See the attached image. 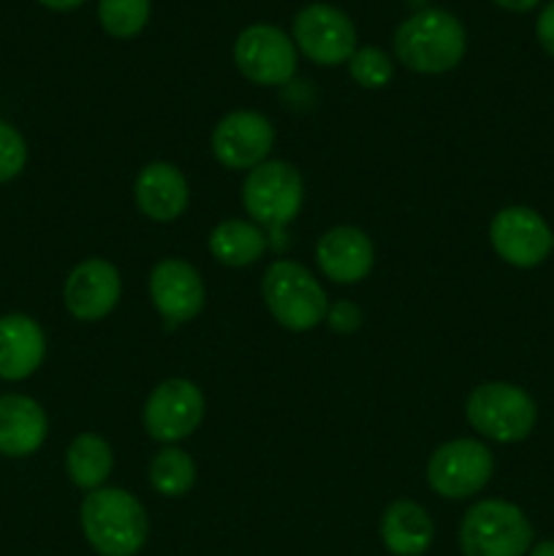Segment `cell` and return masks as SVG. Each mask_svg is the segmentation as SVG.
<instances>
[{
  "label": "cell",
  "mask_w": 554,
  "mask_h": 556,
  "mask_svg": "<svg viewBox=\"0 0 554 556\" xmlns=\"http://www.w3.org/2000/svg\"><path fill=\"white\" fill-rule=\"evenodd\" d=\"M81 532L101 556H136L150 535V521L139 500L123 489L90 492L79 510Z\"/></svg>",
  "instance_id": "1"
},
{
  "label": "cell",
  "mask_w": 554,
  "mask_h": 556,
  "mask_svg": "<svg viewBox=\"0 0 554 556\" xmlns=\"http://www.w3.org/2000/svg\"><path fill=\"white\" fill-rule=\"evenodd\" d=\"M467 36L462 22L443 9H424L407 16L394 33V52L416 74H445L465 58Z\"/></svg>",
  "instance_id": "2"
},
{
  "label": "cell",
  "mask_w": 554,
  "mask_h": 556,
  "mask_svg": "<svg viewBox=\"0 0 554 556\" xmlns=\"http://www.w3.org/2000/svg\"><path fill=\"white\" fill-rule=\"evenodd\" d=\"M462 556H525L532 548V525L525 510L505 500H481L459 527Z\"/></svg>",
  "instance_id": "3"
},
{
  "label": "cell",
  "mask_w": 554,
  "mask_h": 556,
  "mask_svg": "<svg viewBox=\"0 0 554 556\" xmlns=\"http://www.w3.org/2000/svg\"><path fill=\"white\" fill-rule=\"evenodd\" d=\"M272 318L288 331H310L326 318V293L320 282L297 261H275L261 280Z\"/></svg>",
  "instance_id": "4"
},
{
  "label": "cell",
  "mask_w": 554,
  "mask_h": 556,
  "mask_svg": "<svg viewBox=\"0 0 554 556\" xmlns=\"http://www.w3.org/2000/svg\"><path fill=\"white\" fill-rule=\"evenodd\" d=\"M465 416L483 438L494 443H519L536 427L538 407L519 386L483 383L467 396Z\"/></svg>",
  "instance_id": "5"
},
{
  "label": "cell",
  "mask_w": 554,
  "mask_h": 556,
  "mask_svg": "<svg viewBox=\"0 0 554 556\" xmlns=\"http://www.w3.org/2000/svg\"><path fill=\"white\" fill-rule=\"evenodd\" d=\"M304 201V182L297 168L286 161H264L248 174L242 185V204L248 215L259 226L272 233H282V228L299 215Z\"/></svg>",
  "instance_id": "6"
},
{
  "label": "cell",
  "mask_w": 554,
  "mask_h": 556,
  "mask_svg": "<svg viewBox=\"0 0 554 556\" xmlns=\"http://www.w3.org/2000/svg\"><path fill=\"white\" fill-rule=\"evenodd\" d=\"M494 470L489 448L478 440H451L443 443L427 465V481L440 497L467 500L481 492Z\"/></svg>",
  "instance_id": "7"
},
{
  "label": "cell",
  "mask_w": 554,
  "mask_h": 556,
  "mask_svg": "<svg viewBox=\"0 0 554 556\" xmlns=\"http://www.w3.org/2000/svg\"><path fill=\"white\" fill-rule=\"evenodd\" d=\"M234 63L255 85H286L297 74V47L280 27L250 25L234 41Z\"/></svg>",
  "instance_id": "8"
},
{
  "label": "cell",
  "mask_w": 554,
  "mask_h": 556,
  "mask_svg": "<svg viewBox=\"0 0 554 556\" xmlns=\"http://www.w3.org/2000/svg\"><path fill=\"white\" fill-rule=\"evenodd\" d=\"M489 242L505 264L532 269L549 258L554 248V233L549 223L530 206H505L492 217Z\"/></svg>",
  "instance_id": "9"
},
{
  "label": "cell",
  "mask_w": 554,
  "mask_h": 556,
  "mask_svg": "<svg viewBox=\"0 0 554 556\" xmlns=\"http://www.w3.org/2000/svg\"><path fill=\"white\" fill-rule=\"evenodd\" d=\"M204 418V394L190 380L172 378L163 380L152 394L147 396L144 421L147 434L158 443H179L199 429Z\"/></svg>",
  "instance_id": "10"
},
{
  "label": "cell",
  "mask_w": 554,
  "mask_h": 556,
  "mask_svg": "<svg viewBox=\"0 0 554 556\" xmlns=\"http://www.w3.org/2000/svg\"><path fill=\"white\" fill-rule=\"evenodd\" d=\"M293 43L318 65H340L356 52V27L329 3H313L293 20Z\"/></svg>",
  "instance_id": "11"
},
{
  "label": "cell",
  "mask_w": 554,
  "mask_h": 556,
  "mask_svg": "<svg viewBox=\"0 0 554 556\" xmlns=\"http://www.w3.org/2000/svg\"><path fill=\"white\" fill-rule=\"evenodd\" d=\"M275 147V128L259 112H231L212 130V155L221 166L244 172L266 161Z\"/></svg>",
  "instance_id": "12"
},
{
  "label": "cell",
  "mask_w": 554,
  "mask_h": 556,
  "mask_svg": "<svg viewBox=\"0 0 554 556\" xmlns=\"http://www.w3.org/2000/svg\"><path fill=\"white\" fill-rule=\"evenodd\" d=\"M150 296L166 329L188 324L204 307L201 275L182 258H163L150 275Z\"/></svg>",
  "instance_id": "13"
},
{
  "label": "cell",
  "mask_w": 554,
  "mask_h": 556,
  "mask_svg": "<svg viewBox=\"0 0 554 556\" xmlns=\"http://www.w3.org/2000/svg\"><path fill=\"white\" fill-rule=\"evenodd\" d=\"M119 291H123V282H119L117 266L103 258H90L81 261L68 275L63 302L76 320L92 324V320L106 318L117 307Z\"/></svg>",
  "instance_id": "14"
},
{
  "label": "cell",
  "mask_w": 554,
  "mask_h": 556,
  "mask_svg": "<svg viewBox=\"0 0 554 556\" xmlns=\"http://www.w3.org/2000/svg\"><path fill=\"white\" fill-rule=\"evenodd\" d=\"M315 261L331 282L353 286L369 275L375 264V250L362 228L337 226L320 237Z\"/></svg>",
  "instance_id": "15"
},
{
  "label": "cell",
  "mask_w": 554,
  "mask_h": 556,
  "mask_svg": "<svg viewBox=\"0 0 554 556\" xmlns=\"http://www.w3.org/2000/svg\"><path fill=\"white\" fill-rule=\"evenodd\" d=\"M136 206L155 223H172L188 210V179L172 163H150L136 177Z\"/></svg>",
  "instance_id": "16"
},
{
  "label": "cell",
  "mask_w": 554,
  "mask_h": 556,
  "mask_svg": "<svg viewBox=\"0 0 554 556\" xmlns=\"http://www.w3.org/2000/svg\"><path fill=\"white\" fill-rule=\"evenodd\" d=\"M47 413L25 394L0 396V454L11 459L36 454L47 440Z\"/></svg>",
  "instance_id": "17"
},
{
  "label": "cell",
  "mask_w": 554,
  "mask_h": 556,
  "mask_svg": "<svg viewBox=\"0 0 554 556\" xmlns=\"http://www.w3.org/2000/svg\"><path fill=\"white\" fill-rule=\"evenodd\" d=\"M47 340L41 326L27 315L0 318V378L25 380L41 367Z\"/></svg>",
  "instance_id": "18"
},
{
  "label": "cell",
  "mask_w": 554,
  "mask_h": 556,
  "mask_svg": "<svg viewBox=\"0 0 554 556\" xmlns=\"http://www.w3.org/2000/svg\"><path fill=\"white\" fill-rule=\"evenodd\" d=\"M435 538L432 519L413 500H396L380 516V541L394 556H421Z\"/></svg>",
  "instance_id": "19"
},
{
  "label": "cell",
  "mask_w": 554,
  "mask_h": 556,
  "mask_svg": "<svg viewBox=\"0 0 554 556\" xmlns=\"http://www.w3.org/2000/svg\"><path fill=\"white\" fill-rule=\"evenodd\" d=\"M266 248L269 242L264 231L248 220H223L210 233V253L223 266H234V269L255 264L266 253Z\"/></svg>",
  "instance_id": "20"
},
{
  "label": "cell",
  "mask_w": 554,
  "mask_h": 556,
  "mask_svg": "<svg viewBox=\"0 0 554 556\" xmlns=\"http://www.w3.org/2000/svg\"><path fill=\"white\" fill-rule=\"evenodd\" d=\"M65 472L71 483L87 492H96L112 472V448L98 434H76L65 451Z\"/></svg>",
  "instance_id": "21"
},
{
  "label": "cell",
  "mask_w": 554,
  "mask_h": 556,
  "mask_svg": "<svg viewBox=\"0 0 554 556\" xmlns=\"http://www.w3.org/2000/svg\"><path fill=\"white\" fill-rule=\"evenodd\" d=\"M196 481V465L182 448L166 445L150 462V483L163 497H182Z\"/></svg>",
  "instance_id": "22"
},
{
  "label": "cell",
  "mask_w": 554,
  "mask_h": 556,
  "mask_svg": "<svg viewBox=\"0 0 554 556\" xmlns=\"http://www.w3.org/2000/svg\"><path fill=\"white\" fill-rule=\"evenodd\" d=\"M150 20V0H98V22L114 38H134Z\"/></svg>",
  "instance_id": "23"
},
{
  "label": "cell",
  "mask_w": 554,
  "mask_h": 556,
  "mask_svg": "<svg viewBox=\"0 0 554 556\" xmlns=\"http://www.w3.org/2000/svg\"><path fill=\"white\" fill-rule=\"evenodd\" d=\"M348 68H351V76L356 85L367 87V90H378V87L389 85L391 74V60L386 58L383 49L378 47H362L351 54L348 60Z\"/></svg>",
  "instance_id": "24"
},
{
  "label": "cell",
  "mask_w": 554,
  "mask_h": 556,
  "mask_svg": "<svg viewBox=\"0 0 554 556\" xmlns=\"http://www.w3.org/2000/svg\"><path fill=\"white\" fill-rule=\"evenodd\" d=\"M27 163V144L16 128L0 119V185L20 177Z\"/></svg>",
  "instance_id": "25"
},
{
  "label": "cell",
  "mask_w": 554,
  "mask_h": 556,
  "mask_svg": "<svg viewBox=\"0 0 554 556\" xmlns=\"http://www.w3.org/2000/svg\"><path fill=\"white\" fill-rule=\"evenodd\" d=\"M326 320H329L331 329L340 331V334H351V331H356L358 324H362V309L351 302H337L335 307L326 309Z\"/></svg>",
  "instance_id": "26"
},
{
  "label": "cell",
  "mask_w": 554,
  "mask_h": 556,
  "mask_svg": "<svg viewBox=\"0 0 554 556\" xmlns=\"http://www.w3.org/2000/svg\"><path fill=\"white\" fill-rule=\"evenodd\" d=\"M536 36H538V43L543 47V52L554 58V0L549 5H543L541 14H538Z\"/></svg>",
  "instance_id": "27"
},
{
  "label": "cell",
  "mask_w": 554,
  "mask_h": 556,
  "mask_svg": "<svg viewBox=\"0 0 554 556\" xmlns=\"http://www.w3.org/2000/svg\"><path fill=\"white\" fill-rule=\"evenodd\" d=\"M492 3H498L500 9H505V11H516V14H525V11L536 9L541 0H492Z\"/></svg>",
  "instance_id": "28"
},
{
  "label": "cell",
  "mask_w": 554,
  "mask_h": 556,
  "mask_svg": "<svg viewBox=\"0 0 554 556\" xmlns=\"http://www.w3.org/2000/svg\"><path fill=\"white\" fill-rule=\"evenodd\" d=\"M38 3H43L47 9H54V11H71L76 9V5L85 3V0H38Z\"/></svg>",
  "instance_id": "29"
},
{
  "label": "cell",
  "mask_w": 554,
  "mask_h": 556,
  "mask_svg": "<svg viewBox=\"0 0 554 556\" xmlns=\"http://www.w3.org/2000/svg\"><path fill=\"white\" fill-rule=\"evenodd\" d=\"M530 556H554V541H541L530 548Z\"/></svg>",
  "instance_id": "30"
}]
</instances>
